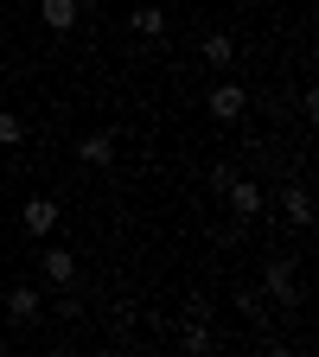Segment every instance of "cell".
Listing matches in <instances>:
<instances>
[{"label":"cell","mask_w":319,"mask_h":357,"mask_svg":"<svg viewBox=\"0 0 319 357\" xmlns=\"http://www.w3.org/2000/svg\"><path fill=\"white\" fill-rule=\"evenodd\" d=\"M186 351H211V326H205V306H192V319H186Z\"/></svg>","instance_id":"obj_12"},{"label":"cell","mask_w":319,"mask_h":357,"mask_svg":"<svg viewBox=\"0 0 319 357\" xmlns=\"http://www.w3.org/2000/svg\"><path fill=\"white\" fill-rule=\"evenodd\" d=\"M38 275L52 281V287H71V281H77V255H71L64 243H45V255H38Z\"/></svg>","instance_id":"obj_2"},{"label":"cell","mask_w":319,"mask_h":357,"mask_svg":"<svg viewBox=\"0 0 319 357\" xmlns=\"http://www.w3.org/2000/svg\"><path fill=\"white\" fill-rule=\"evenodd\" d=\"M198 58H205L211 70H230V64H237V45H230V32H205V45H198Z\"/></svg>","instance_id":"obj_8"},{"label":"cell","mask_w":319,"mask_h":357,"mask_svg":"<svg viewBox=\"0 0 319 357\" xmlns=\"http://www.w3.org/2000/svg\"><path fill=\"white\" fill-rule=\"evenodd\" d=\"M223 204H230V217H237V223H249V217H262V192L249 185V178H243V172L230 178V185H223Z\"/></svg>","instance_id":"obj_3"},{"label":"cell","mask_w":319,"mask_h":357,"mask_svg":"<svg viewBox=\"0 0 319 357\" xmlns=\"http://www.w3.org/2000/svg\"><path fill=\"white\" fill-rule=\"evenodd\" d=\"M7 319H13V326H32V319H38V287H13V294H7Z\"/></svg>","instance_id":"obj_9"},{"label":"cell","mask_w":319,"mask_h":357,"mask_svg":"<svg viewBox=\"0 0 319 357\" xmlns=\"http://www.w3.org/2000/svg\"><path fill=\"white\" fill-rule=\"evenodd\" d=\"M205 109H211L217 121H237V115L249 109V96H243V83H217L211 96H205Z\"/></svg>","instance_id":"obj_4"},{"label":"cell","mask_w":319,"mask_h":357,"mask_svg":"<svg viewBox=\"0 0 319 357\" xmlns=\"http://www.w3.org/2000/svg\"><path fill=\"white\" fill-rule=\"evenodd\" d=\"M281 217L294 223V230H313V192L306 185H288L281 192Z\"/></svg>","instance_id":"obj_7"},{"label":"cell","mask_w":319,"mask_h":357,"mask_svg":"<svg viewBox=\"0 0 319 357\" xmlns=\"http://www.w3.org/2000/svg\"><path fill=\"white\" fill-rule=\"evenodd\" d=\"M77 160H83V166H96V172L115 166V134H109V128H103V134H83V141H77Z\"/></svg>","instance_id":"obj_6"},{"label":"cell","mask_w":319,"mask_h":357,"mask_svg":"<svg viewBox=\"0 0 319 357\" xmlns=\"http://www.w3.org/2000/svg\"><path fill=\"white\" fill-rule=\"evenodd\" d=\"M58 223H64V211L52 198H26V236H52Z\"/></svg>","instance_id":"obj_5"},{"label":"cell","mask_w":319,"mask_h":357,"mask_svg":"<svg viewBox=\"0 0 319 357\" xmlns=\"http://www.w3.org/2000/svg\"><path fill=\"white\" fill-rule=\"evenodd\" d=\"M262 287L275 294L281 306H300V281H294V261H288V255H275V261L262 268Z\"/></svg>","instance_id":"obj_1"},{"label":"cell","mask_w":319,"mask_h":357,"mask_svg":"<svg viewBox=\"0 0 319 357\" xmlns=\"http://www.w3.org/2000/svg\"><path fill=\"white\" fill-rule=\"evenodd\" d=\"M20 141H26V121L13 109H0V147H20Z\"/></svg>","instance_id":"obj_13"},{"label":"cell","mask_w":319,"mask_h":357,"mask_svg":"<svg viewBox=\"0 0 319 357\" xmlns=\"http://www.w3.org/2000/svg\"><path fill=\"white\" fill-rule=\"evenodd\" d=\"M38 20L52 26V32H71L77 26V0H38Z\"/></svg>","instance_id":"obj_10"},{"label":"cell","mask_w":319,"mask_h":357,"mask_svg":"<svg viewBox=\"0 0 319 357\" xmlns=\"http://www.w3.org/2000/svg\"><path fill=\"white\" fill-rule=\"evenodd\" d=\"M128 26L141 32V38H160V32H166V13H160V7H134V13H128Z\"/></svg>","instance_id":"obj_11"}]
</instances>
